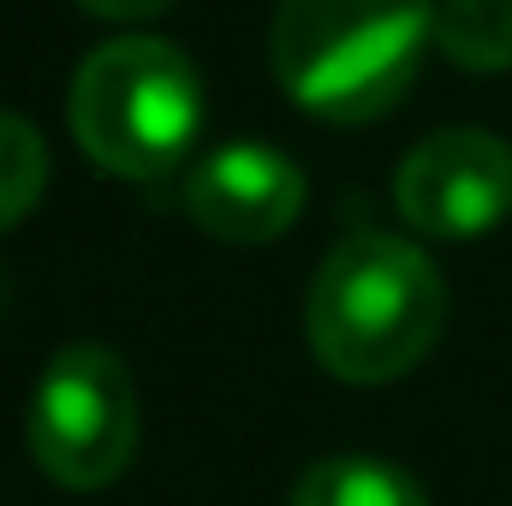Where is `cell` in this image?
<instances>
[{"label":"cell","mask_w":512,"mask_h":506,"mask_svg":"<svg viewBox=\"0 0 512 506\" xmlns=\"http://www.w3.org/2000/svg\"><path fill=\"white\" fill-rule=\"evenodd\" d=\"M447 322V286L435 262L393 239V233H352L316 268L304 334L322 370L358 387L405 376L429 358Z\"/></svg>","instance_id":"6da1fadb"},{"label":"cell","mask_w":512,"mask_h":506,"mask_svg":"<svg viewBox=\"0 0 512 506\" xmlns=\"http://www.w3.org/2000/svg\"><path fill=\"white\" fill-rule=\"evenodd\" d=\"M441 0H280L274 12V78L280 90L328 120L364 126L411 90L423 42H435Z\"/></svg>","instance_id":"7a4b0ae2"},{"label":"cell","mask_w":512,"mask_h":506,"mask_svg":"<svg viewBox=\"0 0 512 506\" xmlns=\"http://www.w3.org/2000/svg\"><path fill=\"white\" fill-rule=\"evenodd\" d=\"M66 114L78 149L102 173L161 179L203 131V78L161 36H114L78 66Z\"/></svg>","instance_id":"3957f363"},{"label":"cell","mask_w":512,"mask_h":506,"mask_svg":"<svg viewBox=\"0 0 512 506\" xmlns=\"http://www.w3.org/2000/svg\"><path fill=\"white\" fill-rule=\"evenodd\" d=\"M30 459L60 483V489H108L131 465L137 447V393L131 370L108 346H66L48 358V370L30 393L24 417Z\"/></svg>","instance_id":"277c9868"},{"label":"cell","mask_w":512,"mask_h":506,"mask_svg":"<svg viewBox=\"0 0 512 506\" xmlns=\"http://www.w3.org/2000/svg\"><path fill=\"white\" fill-rule=\"evenodd\" d=\"M393 203L423 239H477L501 227L512 215V143L477 126L423 137L393 173Z\"/></svg>","instance_id":"5b68a950"},{"label":"cell","mask_w":512,"mask_h":506,"mask_svg":"<svg viewBox=\"0 0 512 506\" xmlns=\"http://www.w3.org/2000/svg\"><path fill=\"white\" fill-rule=\"evenodd\" d=\"M185 209L227 245H268L304 209V173L268 143H227L185 179Z\"/></svg>","instance_id":"8992f818"},{"label":"cell","mask_w":512,"mask_h":506,"mask_svg":"<svg viewBox=\"0 0 512 506\" xmlns=\"http://www.w3.org/2000/svg\"><path fill=\"white\" fill-rule=\"evenodd\" d=\"M292 506H429V495L382 459H322L298 477Z\"/></svg>","instance_id":"52a82bcc"},{"label":"cell","mask_w":512,"mask_h":506,"mask_svg":"<svg viewBox=\"0 0 512 506\" xmlns=\"http://www.w3.org/2000/svg\"><path fill=\"white\" fill-rule=\"evenodd\" d=\"M435 48L459 72H512V0H441L435 6Z\"/></svg>","instance_id":"ba28073f"},{"label":"cell","mask_w":512,"mask_h":506,"mask_svg":"<svg viewBox=\"0 0 512 506\" xmlns=\"http://www.w3.org/2000/svg\"><path fill=\"white\" fill-rule=\"evenodd\" d=\"M48 191V143L24 114H0V233H12Z\"/></svg>","instance_id":"9c48e42d"},{"label":"cell","mask_w":512,"mask_h":506,"mask_svg":"<svg viewBox=\"0 0 512 506\" xmlns=\"http://www.w3.org/2000/svg\"><path fill=\"white\" fill-rule=\"evenodd\" d=\"M84 12H96V18H120V24H137V18H155V12H167L173 0H78Z\"/></svg>","instance_id":"30bf717a"}]
</instances>
